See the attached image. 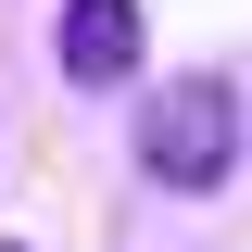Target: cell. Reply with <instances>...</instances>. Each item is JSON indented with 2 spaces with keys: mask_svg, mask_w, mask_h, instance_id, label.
Wrapping results in <instances>:
<instances>
[{
  "mask_svg": "<svg viewBox=\"0 0 252 252\" xmlns=\"http://www.w3.org/2000/svg\"><path fill=\"white\" fill-rule=\"evenodd\" d=\"M139 177L152 189H227L240 177V89L215 63H189L139 101Z\"/></svg>",
  "mask_w": 252,
  "mask_h": 252,
  "instance_id": "1",
  "label": "cell"
},
{
  "mask_svg": "<svg viewBox=\"0 0 252 252\" xmlns=\"http://www.w3.org/2000/svg\"><path fill=\"white\" fill-rule=\"evenodd\" d=\"M139 51H152V38H139V0H63L51 13V63L76 89H126Z\"/></svg>",
  "mask_w": 252,
  "mask_h": 252,
  "instance_id": "2",
  "label": "cell"
},
{
  "mask_svg": "<svg viewBox=\"0 0 252 252\" xmlns=\"http://www.w3.org/2000/svg\"><path fill=\"white\" fill-rule=\"evenodd\" d=\"M0 252H38V240H0Z\"/></svg>",
  "mask_w": 252,
  "mask_h": 252,
  "instance_id": "3",
  "label": "cell"
}]
</instances>
